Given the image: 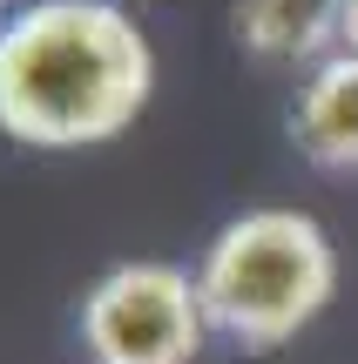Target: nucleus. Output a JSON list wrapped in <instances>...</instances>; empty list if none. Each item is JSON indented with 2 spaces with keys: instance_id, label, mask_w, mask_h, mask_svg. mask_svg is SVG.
I'll list each match as a JSON object with an SVG mask.
<instances>
[{
  "instance_id": "nucleus-1",
  "label": "nucleus",
  "mask_w": 358,
  "mask_h": 364,
  "mask_svg": "<svg viewBox=\"0 0 358 364\" xmlns=\"http://www.w3.org/2000/svg\"><path fill=\"white\" fill-rule=\"evenodd\" d=\"M149 88L156 48L108 0H27L0 27V135L27 149L115 142Z\"/></svg>"
},
{
  "instance_id": "nucleus-2",
  "label": "nucleus",
  "mask_w": 358,
  "mask_h": 364,
  "mask_svg": "<svg viewBox=\"0 0 358 364\" xmlns=\"http://www.w3.org/2000/svg\"><path fill=\"white\" fill-rule=\"evenodd\" d=\"M203 317L216 338L243 344V351H278L305 324H318V311L338 290V250L325 236L318 216L305 209H243L203 243L196 263Z\"/></svg>"
},
{
  "instance_id": "nucleus-3",
  "label": "nucleus",
  "mask_w": 358,
  "mask_h": 364,
  "mask_svg": "<svg viewBox=\"0 0 358 364\" xmlns=\"http://www.w3.org/2000/svg\"><path fill=\"white\" fill-rule=\"evenodd\" d=\"M210 338L203 290L183 263H115L81 297V351L95 364H189Z\"/></svg>"
},
{
  "instance_id": "nucleus-4",
  "label": "nucleus",
  "mask_w": 358,
  "mask_h": 364,
  "mask_svg": "<svg viewBox=\"0 0 358 364\" xmlns=\"http://www.w3.org/2000/svg\"><path fill=\"white\" fill-rule=\"evenodd\" d=\"M291 142L318 169H358V54L338 48L305 75L291 102Z\"/></svg>"
},
{
  "instance_id": "nucleus-5",
  "label": "nucleus",
  "mask_w": 358,
  "mask_h": 364,
  "mask_svg": "<svg viewBox=\"0 0 358 364\" xmlns=\"http://www.w3.org/2000/svg\"><path fill=\"white\" fill-rule=\"evenodd\" d=\"M338 14L345 0H230V34L257 61L318 68L325 54H338Z\"/></svg>"
},
{
  "instance_id": "nucleus-6",
  "label": "nucleus",
  "mask_w": 358,
  "mask_h": 364,
  "mask_svg": "<svg viewBox=\"0 0 358 364\" xmlns=\"http://www.w3.org/2000/svg\"><path fill=\"white\" fill-rule=\"evenodd\" d=\"M338 48L358 54V0H345V14H338Z\"/></svg>"
},
{
  "instance_id": "nucleus-7",
  "label": "nucleus",
  "mask_w": 358,
  "mask_h": 364,
  "mask_svg": "<svg viewBox=\"0 0 358 364\" xmlns=\"http://www.w3.org/2000/svg\"><path fill=\"white\" fill-rule=\"evenodd\" d=\"M7 14H14V7H7V0H0V27H7Z\"/></svg>"
},
{
  "instance_id": "nucleus-8",
  "label": "nucleus",
  "mask_w": 358,
  "mask_h": 364,
  "mask_svg": "<svg viewBox=\"0 0 358 364\" xmlns=\"http://www.w3.org/2000/svg\"><path fill=\"white\" fill-rule=\"evenodd\" d=\"M108 7H122V0H108Z\"/></svg>"
}]
</instances>
